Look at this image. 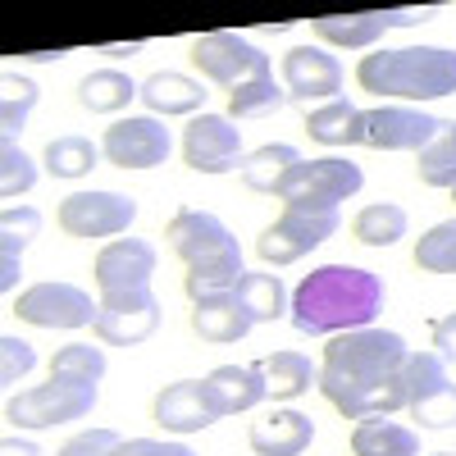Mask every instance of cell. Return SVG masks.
Here are the masks:
<instances>
[{"instance_id":"5b68a950","label":"cell","mask_w":456,"mask_h":456,"mask_svg":"<svg viewBox=\"0 0 456 456\" xmlns=\"http://www.w3.org/2000/svg\"><path fill=\"white\" fill-rule=\"evenodd\" d=\"M365 187V174L347 156H320V160H301L288 169L279 183V201L283 206H306V210H338L347 197H356Z\"/></svg>"},{"instance_id":"7a4b0ae2","label":"cell","mask_w":456,"mask_h":456,"mask_svg":"<svg viewBox=\"0 0 456 456\" xmlns=\"http://www.w3.org/2000/svg\"><path fill=\"white\" fill-rule=\"evenodd\" d=\"M384 311V279L361 265H320L292 292V329L311 333V338H333V333H352L370 329L374 315Z\"/></svg>"},{"instance_id":"5bb4252c","label":"cell","mask_w":456,"mask_h":456,"mask_svg":"<svg viewBox=\"0 0 456 456\" xmlns=\"http://www.w3.org/2000/svg\"><path fill=\"white\" fill-rule=\"evenodd\" d=\"M92 329L105 347H137V342H146L160 329V297L151 288L110 292V297H101V315Z\"/></svg>"},{"instance_id":"ee69618b","label":"cell","mask_w":456,"mask_h":456,"mask_svg":"<svg viewBox=\"0 0 456 456\" xmlns=\"http://www.w3.org/2000/svg\"><path fill=\"white\" fill-rule=\"evenodd\" d=\"M0 456H42V447H37V443H28V438H5V443H0Z\"/></svg>"},{"instance_id":"7402d4cb","label":"cell","mask_w":456,"mask_h":456,"mask_svg":"<svg viewBox=\"0 0 456 456\" xmlns=\"http://www.w3.org/2000/svg\"><path fill=\"white\" fill-rule=\"evenodd\" d=\"M206 388L219 406V415H238V411H251L260 406L265 397H270V388H265V379L256 365H219L206 374Z\"/></svg>"},{"instance_id":"2e32d148","label":"cell","mask_w":456,"mask_h":456,"mask_svg":"<svg viewBox=\"0 0 456 456\" xmlns=\"http://www.w3.org/2000/svg\"><path fill=\"white\" fill-rule=\"evenodd\" d=\"M283 87H288V101L320 110V105L338 101V92H342V64L324 46H292L283 55Z\"/></svg>"},{"instance_id":"52a82bcc","label":"cell","mask_w":456,"mask_h":456,"mask_svg":"<svg viewBox=\"0 0 456 456\" xmlns=\"http://www.w3.org/2000/svg\"><path fill=\"white\" fill-rule=\"evenodd\" d=\"M96 411V384H73V379H51L28 393H14L5 402V420L19 429H55L87 420Z\"/></svg>"},{"instance_id":"ac0fdd59","label":"cell","mask_w":456,"mask_h":456,"mask_svg":"<svg viewBox=\"0 0 456 456\" xmlns=\"http://www.w3.org/2000/svg\"><path fill=\"white\" fill-rule=\"evenodd\" d=\"M425 23L420 10H370V14H324L315 19V37L324 46H342V51H370L388 28H411Z\"/></svg>"},{"instance_id":"4dcf8cb0","label":"cell","mask_w":456,"mask_h":456,"mask_svg":"<svg viewBox=\"0 0 456 456\" xmlns=\"http://www.w3.org/2000/svg\"><path fill=\"white\" fill-rule=\"evenodd\" d=\"M283 105H288V87L274 83V73L251 78V83L228 92V114H233V119H265V114H279Z\"/></svg>"},{"instance_id":"c3c4849f","label":"cell","mask_w":456,"mask_h":456,"mask_svg":"<svg viewBox=\"0 0 456 456\" xmlns=\"http://www.w3.org/2000/svg\"><path fill=\"white\" fill-rule=\"evenodd\" d=\"M452 128H456V119H452Z\"/></svg>"},{"instance_id":"9c48e42d","label":"cell","mask_w":456,"mask_h":456,"mask_svg":"<svg viewBox=\"0 0 456 456\" xmlns=\"http://www.w3.org/2000/svg\"><path fill=\"white\" fill-rule=\"evenodd\" d=\"M192 64L201 69V78L215 83V87H242L251 78H265V73H274L270 55H265L256 42L238 32H206L192 42Z\"/></svg>"},{"instance_id":"d4e9b609","label":"cell","mask_w":456,"mask_h":456,"mask_svg":"<svg viewBox=\"0 0 456 456\" xmlns=\"http://www.w3.org/2000/svg\"><path fill=\"white\" fill-rule=\"evenodd\" d=\"M256 370L265 379V388H270V397H279V402H292L301 393L320 388V365L301 352H274V356L256 361Z\"/></svg>"},{"instance_id":"60d3db41","label":"cell","mask_w":456,"mask_h":456,"mask_svg":"<svg viewBox=\"0 0 456 456\" xmlns=\"http://www.w3.org/2000/svg\"><path fill=\"white\" fill-rule=\"evenodd\" d=\"M23 247H28V242L0 233V292H5V297L19 292V279H23Z\"/></svg>"},{"instance_id":"f546056e","label":"cell","mask_w":456,"mask_h":456,"mask_svg":"<svg viewBox=\"0 0 456 456\" xmlns=\"http://www.w3.org/2000/svg\"><path fill=\"white\" fill-rule=\"evenodd\" d=\"M292 165H301L297 146H288V142H270V146L251 151V156L242 160V183L251 187V192H279V183L288 178Z\"/></svg>"},{"instance_id":"6da1fadb","label":"cell","mask_w":456,"mask_h":456,"mask_svg":"<svg viewBox=\"0 0 456 456\" xmlns=\"http://www.w3.org/2000/svg\"><path fill=\"white\" fill-rule=\"evenodd\" d=\"M411 347L393 329H352L333 333L324 342L320 365V393L342 420H370V415H397L406 411L402 393V365Z\"/></svg>"},{"instance_id":"d6986e66","label":"cell","mask_w":456,"mask_h":456,"mask_svg":"<svg viewBox=\"0 0 456 456\" xmlns=\"http://www.w3.org/2000/svg\"><path fill=\"white\" fill-rule=\"evenodd\" d=\"M215 420H224L206 379H178V384L156 393V425L165 434H201Z\"/></svg>"},{"instance_id":"277c9868","label":"cell","mask_w":456,"mask_h":456,"mask_svg":"<svg viewBox=\"0 0 456 456\" xmlns=\"http://www.w3.org/2000/svg\"><path fill=\"white\" fill-rule=\"evenodd\" d=\"M356 83L384 101L420 105L456 96V51L447 46H397V51H370L356 64Z\"/></svg>"},{"instance_id":"9a60e30c","label":"cell","mask_w":456,"mask_h":456,"mask_svg":"<svg viewBox=\"0 0 456 456\" xmlns=\"http://www.w3.org/2000/svg\"><path fill=\"white\" fill-rule=\"evenodd\" d=\"M447 128V119L420 110V105H379L365 110V146L374 151H420Z\"/></svg>"},{"instance_id":"f1b7e54d","label":"cell","mask_w":456,"mask_h":456,"mask_svg":"<svg viewBox=\"0 0 456 456\" xmlns=\"http://www.w3.org/2000/svg\"><path fill=\"white\" fill-rule=\"evenodd\" d=\"M101 156H105V151H101L92 137H83V133H60V137L46 142V156H42V160H46V169H51L55 178H87Z\"/></svg>"},{"instance_id":"8fae6325","label":"cell","mask_w":456,"mask_h":456,"mask_svg":"<svg viewBox=\"0 0 456 456\" xmlns=\"http://www.w3.org/2000/svg\"><path fill=\"white\" fill-rule=\"evenodd\" d=\"M101 151L114 169H156V165L169 160L174 133L156 119V114H128V119H114L105 128Z\"/></svg>"},{"instance_id":"4fadbf2b","label":"cell","mask_w":456,"mask_h":456,"mask_svg":"<svg viewBox=\"0 0 456 456\" xmlns=\"http://www.w3.org/2000/svg\"><path fill=\"white\" fill-rule=\"evenodd\" d=\"M183 160L187 169L197 174H233L242 169V128H233V119L228 114H197L192 124L183 128Z\"/></svg>"},{"instance_id":"1f68e13d","label":"cell","mask_w":456,"mask_h":456,"mask_svg":"<svg viewBox=\"0 0 456 456\" xmlns=\"http://www.w3.org/2000/svg\"><path fill=\"white\" fill-rule=\"evenodd\" d=\"M406 210L402 206H393V201H374V206H365L356 219H352V233H356V242H365V247H393V242H402L406 238Z\"/></svg>"},{"instance_id":"7bdbcfd3","label":"cell","mask_w":456,"mask_h":456,"mask_svg":"<svg viewBox=\"0 0 456 456\" xmlns=\"http://www.w3.org/2000/svg\"><path fill=\"white\" fill-rule=\"evenodd\" d=\"M434 352H438L447 365H456V311L443 315V320H434Z\"/></svg>"},{"instance_id":"836d02e7","label":"cell","mask_w":456,"mask_h":456,"mask_svg":"<svg viewBox=\"0 0 456 456\" xmlns=\"http://www.w3.org/2000/svg\"><path fill=\"white\" fill-rule=\"evenodd\" d=\"M415 174H420V183L425 187H456V128H452V119H447V128L415 156Z\"/></svg>"},{"instance_id":"ab89813d","label":"cell","mask_w":456,"mask_h":456,"mask_svg":"<svg viewBox=\"0 0 456 456\" xmlns=\"http://www.w3.org/2000/svg\"><path fill=\"white\" fill-rule=\"evenodd\" d=\"M0 233L5 238H19V242H32L37 233H42V210H32V206H5L0 210Z\"/></svg>"},{"instance_id":"74e56055","label":"cell","mask_w":456,"mask_h":456,"mask_svg":"<svg viewBox=\"0 0 456 456\" xmlns=\"http://www.w3.org/2000/svg\"><path fill=\"white\" fill-rule=\"evenodd\" d=\"M32 365H37L32 342H23V338H14V333L0 338V384H10V388H14L19 379L32 374Z\"/></svg>"},{"instance_id":"484cf974","label":"cell","mask_w":456,"mask_h":456,"mask_svg":"<svg viewBox=\"0 0 456 456\" xmlns=\"http://www.w3.org/2000/svg\"><path fill=\"white\" fill-rule=\"evenodd\" d=\"M306 133L320 146H356V142H365V110L338 96L320 110H306Z\"/></svg>"},{"instance_id":"30bf717a","label":"cell","mask_w":456,"mask_h":456,"mask_svg":"<svg viewBox=\"0 0 456 456\" xmlns=\"http://www.w3.org/2000/svg\"><path fill=\"white\" fill-rule=\"evenodd\" d=\"M14 315L37 324V329H87L101 315V301H92L87 288L78 283H32L14 297Z\"/></svg>"},{"instance_id":"7c38bea8","label":"cell","mask_w":456,"mask_h":456,"mask_svg":"<svg viewBox=\"0 0 456 456\" xmlns=\"http://www.w3.org/2000/svg\"><path fill=\"white\" fill-rule=\"evenodd\" d=\"M133 219H137V201L124 192H105V187L73 192L60 201V228L69 238H119L133 228Z\"/></svg>"},{"instance_id":"d6a6232c","label":"cell","mask_w":456,"mask_h":456,"mask_svg":"<svg viewBox=\"0 0 456 456\" xmlns=\"http://www.w3.org/2000/svg\"><path fill=\"white\" fill-rule=\"evenodd\" d=\"M37 83L23 78V73H5L0 78V142H14L28 124V114L37 110Z\"/></svg>"},{"instance_id":"3957f363","label":"cell","mask_w":456,"mask_h":456,"mask_svg":"<svg viewBox=\"0 0 456 456\" xmlns=\"http://www.w3.org/2000/svg\"><path fill=\"white\" fill-rule=\"evenodd\" d=\"M165 238L174 247V256L187 265V297L192 301H206V297H219V292H238V279L247 274L242 270V247L233 238L219 215L210 210H178L165 228Z\"/></svg>"},{"instance_id":"e0dca14e","label":"cell","mask_w":456,"mask_h":456,"mask_svg":"<svg viewBox=\"0 0 456 456\" xmlns=\"http://www.w3.org/2000/svg\"><path fill=\"white\" fill-rule=\"evenodd\" d=\"M156 265H160V251L146 238H114L96 251V288H101V297L128 292V288H151Z\"/></svg>"},{"instance_id":"83f0119b","label":"cell","mask_w":456,"mask_h":456,"mask_svg":"<svg viewBox=\"0 0 456 456\" xmlns=\"http://www.w3.org/2000/svg\"><path fill=\"white\" fill-rule=\"evenodd\" d=\"M133 96H142V87L124 69H92L78 83V105L92 110V114H119V110L133 105Z\"/></svg>"},{"instance_id":"4316f807","label":"cell","mask_w":456,"mask_h":456,"mask_svg":"<svg viewBox=\"0 0 456 456\" xmlns=\"http://www.w3.org/2000/svg\"><path fill=\"white\" fill-rule=\"evenodd\" d=\"M238 297L242 306L256 315V324H274L292 311V292L283 283V274H270V270H247L238 279Z\"/></svg>"},{"instance_id":"ffe728a7","label":"cell","mask_w":456,"mask_h":456,"mask_svg":"<svg viewBox=\"0 0 456 456\" xmlns=\"http://www.w3.org/2000/svg\"><path fill=\"white\" fill-rule=\"evenodd\" d=\"M247 443H251L256 456H301L315 443V420L292 411V406H279V411L265 415V420L251 425Z\"/></svg>"},{"instance_id":"8d00e7d4","label":"cell","mask_w":456,"mask_h":456,"mask_svg":"<svg viewBox=\"0 0 456 456\" xmlns=\"http://www.w3.org/2000/svg\"><path fill=\"white\" fill-rule=\"evenodd\" d=\"M32 187H37V160L19 142H0V192L14 201V197H28Z\"/></svg>"},{"instance_id":"ba28073f","label":"cell","mask_w":456,"mask_h":456,"mask_svg":"<svg viewBox=\"0 0 456 456\" xmlns=\"http://www.w3.org/2000/svg\"><path fill=\"white\" fill-rule=\"evenodd\" d=\"M342 228V215L338 210H306V206H283V215L265 228L256 251L265 265H292L301 256H311L315 247H324L333 233Z\"/></svg>"},{"instance_id":"e575fe53","label":"cell","mask_w":456,"mask_h":456,"mask_svg":"<svg viewBox=\"0 0 456 456\" xmlns=\"http://www.w3.org/2000/svg\"><path fill=\"white\" fill-rule=\"evenodd\" d=\"M105 370V347H92V342H69L51 361V379H73V384H101Z\"/></svg>"},{"instance_id":"d590c367","label":"cell","mask_w":456,"mask_h":456,"mask_svg":"<svg viewBox=\"0 0 456 456\" xmlns=\"http://www.w3.org/2000/svg\"><path fill=\"white\" fill-rule=\"evenodd\" d=\"M415 265L429 274H456V219L434 224L429 233L415 242Z\"/></svg>"},{"instance_id":"7dc6e473","label":"cell","mask_w":456,"mask_h":456,"mask_svg":"<svg viewBox=\"0 0 456 456\" xmlns=\"http://www.w3.org/2000/svg\"><path fill=\"white\" fill-rule=\"evenodd\" d=\"M452 197H456V187H452Z\"/></svg>"},{"instance_id":"cb8c5ba5","label":"cell","mask_w":456,"mask_h":456,"mask_svg":"<svg viewBox=\"0 0 456 456\" xmlns=\"http://www.w3.org/2000/svg\"><path fill=\"white\" fill-rule=\"evenodd\" d=\"M352 452L356 456H420V434L393 415H370L352 429Z\"/></svg>"},{"instance_id":"bcb514c9","label":"cell","mask_w":456,"mask_h":456,"mask_svg":"<svg viewBox=\"0 0 456 456\" xmlns=\"http://www.w3.org/2000/svg\"><path fill=\"white\" fill-rule=\"evenodd\" d=\"M429 456H456V452H429Z\"/></svg>"},{"instance_id":"44dd1931","label":"cell","mask_w":456,"mask_h":456,"mask_svg":"<svg viewBox=\"0 0 456 456\" xmlns=\"http://www.w3.org/2000/svg\"><path fill=\"white\" fill-rule=\"evenodd\" d=\"M256 329V315L242 306L238 292H219L206 301H192V333L201 342H215V347H228V342H242Z\"/></svg>"},{"instance_id":"8992f818","label":"cell","mask_w":456,"mask_h":456,"mask_svg":"<svg viewBox=\"0 0 456 456\" xmlns=\"http://www.w3.org/2000/svg\"><path fill=\"white\" fill-rule=\"evenodd\" d=\"M406 411L420 429H456V374L438 352H411L402 365Z\"/></svg>"},{"instance_id":"603a6c76","label":"cell","mask_w":456,"mask_h":456,"mask_svg":"<svg viewBox=\"0 0 456 456\" xmlns=\"http://www.w3.org/2000/svg\"><path fill=\"white\" fill-rule=\"evenodd\" d=\"M142 101L151 114H165V119H174V114H192L197 119V110L206 105V87L197 78H187V73H151V78L142 83Z\"/></svg>"},{"instance_id":"f35d334b","label":"cell","mask_w":456,"mask_h":456,"mask_svg":"<svg viewBox=\"0 0 456 456\" xmlns=\"http://www.w3.org/2000/svg\"><path fill=\"white\" fill-rule=\"evenodd\" d=\"M124 438L114 434V429H83V434H73L55 456H114V447H119Z\"/></svg>"},{"instance_id":"f6af8a7d","label":"cell","mask_w":456,"mask_h":456,"mask_svg":"<svg viewBox=\"0 0 456 456\" xmlns=\"http://www.w3.org/2000/svg\"><path fill=\"white\" fill-rule=\"evenodd\" d=\"M137 51H142V46H110L105 55H114V60H119V55H137Z\"/></svg>"},{"instance_id":"b9f144b4","label":"cell","mask_w":456,"mask_h":456,"mask_svg":"<svg viewBox=\"0 0 456 456\" xmlns=\"http://www.w3.org/2000/svg\"><path fill=\"white\" fill-rule=\"evenodd\" d=\"M114 456H197L187 443H169V438H124L114 447Z\"/></svg>"}]
</instances>
